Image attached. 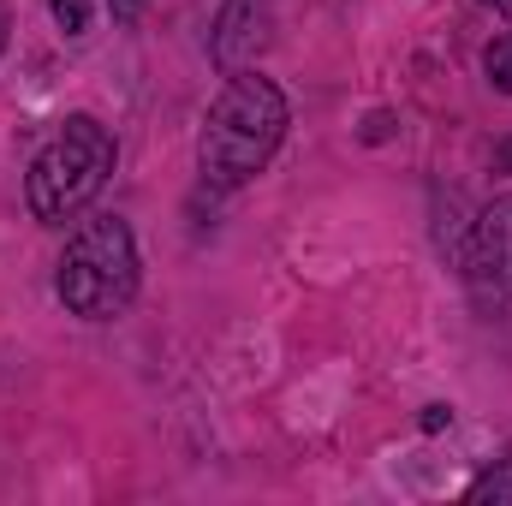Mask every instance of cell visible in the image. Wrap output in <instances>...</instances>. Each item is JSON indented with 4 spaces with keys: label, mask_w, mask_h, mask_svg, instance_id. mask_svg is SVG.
<instances>
[{
    "label": "cell",
    "mask_w": 512,
    "mask_h": 506,
    "mask_svg": "<svg viewBox=\"0 0 512 506\" xmlns=\"http://www.w3.org/2000/svg\"><path fill=\"white\" fill-rule=\"evenodd\" d=\"M441 423H453V411H447V405H429V411H423V429H441Z\"/></svg>",
    "instance_id": "30bf717a"
},
{
    "label": "cell",
    "mask_w": 512,
    "mask_h": 506,
    "mask_svg": "<svg viewBox=\"0 0 512 506\" xmlns=\"http://www.w3.org/2000/svg\"><path fill=\"white\" fill-rule=\"evenodd\" d=\"M286 137V96L274 78H262L256 66L227 72V90L215 96L203 137H197V167L215 191H239L274 161Z\"/></svg>",
    "instance_id": "6da1fadb"
},
{
    "label": "cell",
    "mask_w": 512,
    "mask_h": 506,
    "mask_svg": "<svg viewBox=\"0 0 512 506\" xmlns=\"http://www.w3.org/2000/svg\"><path fill=\"white\" fill-rule=\"evenodd\" d=\"M483 72H489V84H495L501 96H512V30L489 42V54H483Z\"/></svg>",
    "instance_id": "52a82bcc"
},
{
    "label": "cell",
    "mask_w": 512,
    "mask_h": 506,
    "mask_svg": "<svg viewBox=\"0 0 512 506\" xmlns=\"http://www.w3.org/2000/svg\"><path fill=\"white\" fill-rule=\"evenodd\" d=\"M465 274L483 298H507L512 292V191L483 203V215L471 221V245H465Z\"/></svg>",
    "instance_id": "277c9868"
},
{
    "label": "cell",
    "mask_w": 512,
    "mask_h": 506,
    "mask_svg": "<svg viewBox=\"0 0 512 506\" xmlns=\"http://www.w3.org/2000/svg\"><path fill=\"white\" fill-rule=\"evenodd\" d=\"M274 36V0H227L215 30H209V54L221 72H245Z\"/></svg>",
    "instance_id": "5b68a950"
},
{
    "label": "cell",
    "mask_w": 512,
    "mask_h": 506,
    "mask_svg": "<svg viewBox=\"0 0 512 506\" xmlns=\"http://www.w3.org/2000/svg\"><path fill=\"white\" fill-rule=\"evenodd\" d=\"M114 161H120L114 131L102 126V120H90V114H72L66 126L36 149V161H30V173H24V203H30V215H36L42 227H66L72 215H84V209L102 197Z\"/></svg>",
    "instance_id": "7a4b0ae2"
},
{
    "label": "cell",
    "mask_w": 512,
    "mask_h": 506,
    "mask_svg": "<svg viewBox=\"0 0 512 506\" xmlns=\"http://www.w3.org/2000/svg\"><path fill=\"white\" fill-rule=\"evenodd\" d=\"M6 24H12V6H6V0H0V54H6V36H12V30H6Z\"/></svg>",
    "instance_id": "8fae6325"
},
{
    "label": "cell",
    "mask_w": 512,
    "mask_h": 506,
    "mask_svg": "<svg viewBox=\"0 0 512 506\" xmlns=\"http://www.w3.org/2000/svg\"><path fill=\"white\" fill-rule=\"evenodd\" d=\"M465 501H512V459H501V465H489L471 489H465Z\"/></svg>",
    "instance_id": "8992f818"
},
{
    "label": "cell",
    "mask_w": 512,
    "mask_h": 506,
    "mask_svg": "<svg viewBox=\"0 0 512 506\" xmlns=\"http://www.w3.org/2000/svg\"><path fill=\"white\" fill-rule=\"evenodd\" d=\"M483 6H495V12H507L512 18V0H483Z\"/></svg>",
    "instance_id": "7c38bea8"
},
{
    "label": "cell",
    "mask_w": 512,
    "mask_h": 506,
    "mask_svg": "<svg viewBox=\"0 0 512 506\" xmlns=\"http://www.w3.org/2000/svg\"><path fill=\"white\" fill-rule=\"evenodd\" d=\"M54 292L84 322H114L137 298V239L120 215H90L60 256Z\"/></svg>",
    "instance_id": "3957f363"
},
{
    "label": "cell",
    "mask_w": 512,
    "mask_h": 506,
    "mask_svg": "<svg viewBox=\"0 0 512 506\" xmlns=\"http://www.w3.org/2000/svg\"><path fill=\"white\" fill-rule=\"evenodd\" d=\"M108 6H114V18H120V24H131V18H137L149 0H108Z\"/></svg>",
    "instance_id": "9c48e42d"
},
{
    "label": "cell",
    "mask_w": 512,
    "mask_h": 506,
    "mask_svg": "<svg viewBox=\"0 0 512 506\" xmlns=\"http://www.w3.org/2000/svg\"><path fill=\"white\" fill-rule=\"evenodd\" d=\"M48 6H54V24L66 36H84L90 30V0H48Z\"/></svg>",
    "instance_id": "ba28073f"
}]
</instances>
